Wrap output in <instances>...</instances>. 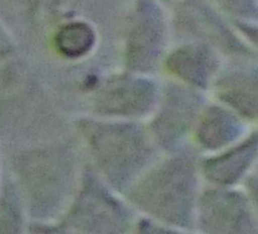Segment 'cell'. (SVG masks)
Returning <instances> with one entry per match:
<instances>
[{
    "instance_id": "cell-1",
    "label": "cell",
    "mask_w": 258,
    "mask_h": 234,
    "mask_svg": "<svg viewBox=\"0 0 258 234\" xmlns=\"http://www.w3.org/2000/svg\"><path fill=\"white\" fill-rule=\"evenodd\" d=\"M141 200L147 209L172 221L185 220L192 194V179L185 164H168L144 183ZM176 222V223H177Z\"/></svg>"
},
{
    "instance_id": "cell-2",
    "label": "cell",
    "mask_w": 258,
    "mask_h": 234,
    "mask_svg": "<svg viewBox=\"0 0 258 234\" xmlns=\"http://www.w3.org/2000/svg\"><path fill=\"white\" fill-rule=\"evenodd\" d=\"M93 142L104 166L120 176L125 169L129 172L142 158L139 135L127 127H106L94 134Z\"/></svg>"
},
{
    "instance_id": "cell-3",
    "label": "cell",
    "mask_w": 258,
    "mask_h": 234,
    "mask_svg": "<svg viewBox=\"0 0 258 234\" xmlns=\"http://www.w3.org/2000/svg\"><path fill=\"white\" fill-rule=\"evenodd\" d=\"M154 96L155 91L147 82L123 80L104 89L99 103L105 113L139 114L151 106Z\"/></svg>"
},
{
    "instance_id": "cell-4",
    "label": "cell",
    "mask_w": 258,
    "mask_h": 234,
    "mask_svg": "<svg viewBox=\"0 0 258 234\" xmlns=\"http://www.w3.org/2000/svg\"><path fill=\"white\" fill-rule=\"evenodd\" d=\"M207 223L217 231H242L250 222L246 206L241 197L235 194H211L207 198Z\"/></svg>"
},
{
    "instance_id": "cell-5",
    "label": "cell",
    "mask_w": 258,
    "mask_h": 234,
    "mask_svg": "<svg viewBox=\"0 0 258 234\" xmlns=\"http://www.w3.org/2000/svg\"><path fill=\"white\" fill-rule=\"evenodd\" d=\"M256 138L233 148L224 155L210 159L206 163V174L219 183H233L246 169L256 153Z\"/></svg>"
},
{
    "instance_id": "cell-6",
    "label": "cell",
    "mask_w": 258,
    "mask_h": 234,
    "mask_svg": "<svg viewBox=\"0 0 258 234\" xmlns=\"http://www.w3.org/2000/svg\"><path fill=\"white\" fill-rule=\"evenodd\" d=\"M240 132V124L235 116L221 108L208 111L199 127L201 142L207 147L216 148L231 142Z\"/></svg>"
},
{
    "instance_id": "cell-7",
    "label": "cell",
    "mask_w": 258,
    "mask_h": 234,
    "mask_svg": "<svg viewBox=\"0 0 258 234\" xmlns=\"http://www.w3.org/2000/svg\"><path fill=\"white\" fill-rule=\"evenodd\" d=\"M170 69L184 80L204 86L211 73V61L207 54L197 48H184L176 51L168 60Z\"/></svg>"
},
{
    "instance_id": "cell-8",
    "label": "cell",
    "mask_w": 258,
    "mask_h": 234,
    "mask_svg": "<svg viewBox=\"0 0 258 234\" xmlns=\"http://www.w3.org/2000/svg\"><path fill=\"white\" fill-rule=\"evenodd\" d=\"M94 42L93 29L83 22H74L63 26L55 38L58 50L70 57H78L87 53Z\"/></svg>"
},
{
    "instance_id": "cell-9",
    "label": "cell",
    "mask_w": 258,
    "mask_h": 234,
    "mask_svg": "<svg viewBox=\"0 0 258 234\" xmlns=\"http://www.w3.org/2000/svg\"><path fill=\"white\" fill-rule=\"evenodd\" d=\"M135 35L134 48H132V52L135 54V60L145 62L149 57H154L159 35L157 33L156 21L152 16L148 15L141 26L136 28Z\"/></svg>"
},
{
    "instance_id": "cell-10",
    "label": "cell",
    "mask_w": 258,
    "mask_h": 234,
    "mask_svg": "<svg viewBox=\"0 0 258 234\" xmlns=\"http://www.w3.org/2000/svg\"><path fill=\"white\" fill-rule=\"evenodd\" d=\"M249 83L231 84L222 91L223 98L237 110L247 115L256 113V89L251 90Z\"/></svg>"
}]
</instances>
